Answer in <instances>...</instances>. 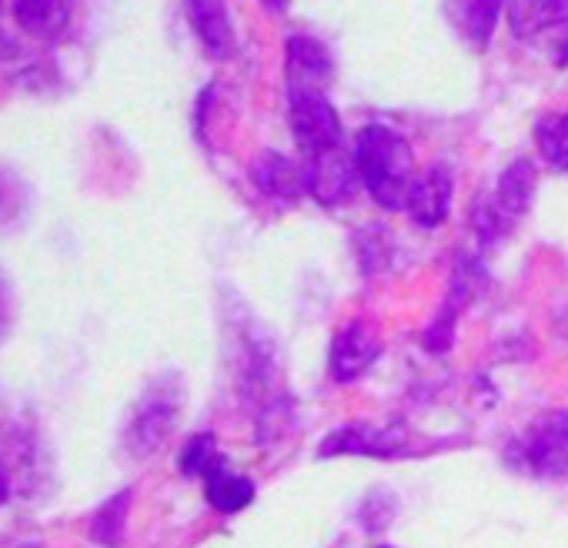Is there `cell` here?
Listing matches in <instances>:
<instances>
[{"instance_id": "cell-1", "label": "cell", "mask_w": 568, "mask_h": 548, "mask_svg": "<svg viewBox=\"0 0 568 548\" xmlns=\"http://www.w3.org/2000/svg\"><path fill=\"white\" fill-rule=\"evenodd\" d=\"M355 164L362 184L385 211H405L415 184V158L408 141L388 124H368L355 138Z\"/></svg>"}, {"instance_id": "cell-2", "label": "cell", "mask_w": 568, "mask_h": 548, "mask_svg": "<svg viewBox=\"0 0 568 548\" xmlns=\"http://www.w3.org/2000/svg\"><path fill=\"white\" fill-rule=\"evenodd\" d=\"M508 24L521 44L548 54L555 68L568 64V0H511Z\"/></svg>"}, {"instance_id": "cell-3", "label": "cell", "mask_w": 568, "mask_h": 548, "mask_svg": "<svg viewBox=\"0 0 568 548\" xmlns=\"http://www.w3.org/2000/svg\"><path fill=\"white\" fill-rule=\"evenodd\" d=\"M515 465L551 478V475H565L568 471V412H545L538 415L528 432L515 442Z\"/></svg>"}, {"instance_id": "cell-4", "label": "cell", "mask_w": 568, "mask_h": 548, "mask_svg": "<svg viewBox=\"0 0 568 548\" xmlns=\"http://www.w3.org/2000/svg\"><path fill=\"white\" fill-rule=\"evenodd\" d=\"M302 177H305V194H312L325 207H335V204H345L348 197H355V187L362 181L355 151H348L345 144L332 148L325 154L302 158Z\"/></svg>"}, {"instance_id": "cell-5", "label": "cell", "mask_w": 568, "mask_h": 548, "mask_svg": "<svg viewBox=\"0 0 568 548\" xmlns=\"http://www.w3.org/2000/svg\"><path fill=\"white\" fill-rule=\"evenodd\" d=\"M288 121H292V134L305 158L342 148V141H345L342 118L325 94H292Z\"/></svg>"}, {"instance_id": "cell-6", "label": "cell", "mask_w": 568, "mask_h": 548, "mask_svg": "<svg viewBox=\"0 0 568 548\" xmlns=\"http://www.w3.org/2000/svg\"><path fill=\"white\" fill-rule=\"evenodd\" d=\"M338 455H362V458H402V455H422L412 448L408 432L402 428H368V425H348L332 432L318 445V458H338Z\"/></svg>"}, {"instance_id": "cell-7", "label": "cell", "mask_w": 568, "mask_h": 548, "mask_svg": "<svg viewBox=\"0 0 568 548\" xmlns=\"http://www.w3.org/2000/svg\"><path fill=\"white\" fill-rule=\"evenodd\" d=\"M284 74L288 94H325L335 81V58L322 41L298 34L284 44Z\"/></svg>"}, {"instance_id": "cell-8", "label": "cell", "mask_w": 568, "mask_h": 548, "mask_svg": "<svg viewBox=\"0 0 568 548\" xmlns=\"http://www.w3.org/2000/svg\"><path fill=\"white\" fill-rule=\"evenodd\" d=\"M378 355H382L378 328L365 318H352L332 338V358H328L332 378L335 382H355L378 362Z\"/></svg>"}, {"instance_id": "cell-9", "label": "cell", "mask_w": 568, "mask_h": 548, "mask_svg": "<svg viewBox=\"0 0 568 548\" xmlns=\"http://www.w3.org/2000/svg\"><path fill=\"white\" fill-rule=\"evenodd\" d=\"M174 425H178V398H174V392L154 388L138 405V412H134V418L128 425L124 445H128V451L134 458H148L164 445V438L174 432Z\"/></svg>"}, {"instance_id": "cell-10", "label": "cell", "mask_w": 568, "mask_h": 548, "mask_svg": "<svg viewBox=\"0 0 568 548\" xmlns=\"http://www.w3.org/2000/svg\"><path fill=\"white\" fill-rule=\"evenodd\" d=\"M452 191H455V177L445 164H432L425 174L415 177L412 194H408V217L418 227H438L448 211H452Z\"/></svg>"}, {"instance_id": "cell-11", "label": "cell", "mask_w": 568, "mask_h": 548, "mask_svg": "<svg viewBox=\"0 0 568 548\" xmlns=\"http://www.w3.org/2000/svg\"><path fill=\"white\" fill-rule=\"evenodd\" d=\"M251 181L264 197L281 201V204H295L305 194L302 164H295L292 158H284L277 151H261L251 161Z\"/></svg>"}, {"instance_id": "cell-12", "label": "cell", "mask_w": 568, "mask_h": 548, "mask_svg": "<svg viewBox=\"0 0 568 548\" xmlns=\"http://www.w3.org/2000/svg\"><path fill=\"white\" fill-rule=\"evenodd\" d=\"M505 0H445V18L471 51H488Z\"/></svg>"}, {"instance_id": "cell-13", "label": "cell", "mask_w": 568, "mask_h": 548, "mask_svg": "<svg viewBox=\"0 0 568 548\" xmlns=\"http://www.w3.org/2000/svg\"><path fill=\"white\" fill-rule=\"evenodd\" d=\"M184 8L207 58L227 61L234 54V28H231V14L224 0H184Z\"/></svg>"}, {"instance_id": "cell-14", "label": "cell", "mask_w": 568, "mask_h": 548, "mask_svg": "<svg viewBox=\"0 0 568 548\" xmlns=\"http://www.w3.org/2000/svg\"><path fill=\"white\" fill-rule=\"evenodd\" d=\"M74 0H14V21L34 41H58L71 28Z\"/></svg>"}, {"instance_id": "cell-15", "label": "cell", "mask_w": 568, "mask_h": 548, "mask_svg": "<svg viewBox=\"0 0 568 548\" xmlns=\"http://www.w3.org/2000/svg\"><path fill=\"white\" fill-rule=\"evenodd\" d=\"M201 478H204V495H207L211 508H217L221 515H237L241 508H247L254 501V481L231 471L224 458H217Z\"/></svg>"}, {"instance_id": "cell-16", "label": "cell", "mask_w": 568, "mask_h": 548, "mask_svg": "<svg viewBox=\"0 0 568 548\" xmlns=\"http://www.w3.org/2000/svg\"><path fill=\"white\" fill-rule=\"evenodd\" d=\"M535 184H538L535 164H531V161H525V158L511 161V164L501 171L498 187H495V201H498V207H501L511 221H518V217H521V214H528V207H531Z\"/></svg>"}, {"instance_id": "cell-17", "label": "cell", "mask_w": 568, "mask_h": 548, "mask_svg": "<svg viewBox=\"0 0 568 548\" xmlns=\"http://www.w3.org/2000/svg\"><path fill=\"white\" fill-rule=\"evenodd\" d=\"M131 488H121L114 498H108L94 518H91V538L104 548H121L124 541V525H128V508H131Z\"/></svg>"}, {"instance_id": "cell-18", "label": "cell", "mask_w": 568, "mask_h": 548, "mask_svg": "<svg viewBox=\"0 0 568 548\" xmlns=\"http://www.w3.org/2000/svg\"><path fill=\"white\" fill-rule=\"evenodd\" d=\"M535 141H538L541 158H545L551 168L568 171V111H561V114H545V118L535 124Z\"/></svg>"}, {"instance_id": "cell-19", "label": "cell", "mask_w": 568, "mask_h": 548, "mask_svg": "<svg viewBox=\"0 0 568 548\" xmlns=\"http://www.w3.org/2000/svg\"><path fill=\"white\" fill-rule=\"evenodd\" d=\"M471 227H475L481 244H491V241H498L511 227V217L498 207L495 194H481L471 204Z\"/></svg>"}, {"instance_id": "cell-20", "label": "cell", "mask_w": 568, "mask_h": 548, "mask_svg": "<svg viewBox=\"0 0 568 548\" xmlns=\"http://www.w3.org/2000/svg\"><path fill=\"white\" fill-rule=\"evenodd\" d=\"M217 458H221V455H217V442H214V435H194V438L184 445V451H181L178 465H181V475L197 478V475H204Z\"/></svg>"}, {"instance_id": "cell-21", "label": "cell", "mask_w": 568, "mask_h": 548, "mask_svg": "<svg viewBox=\"0 0 568 548\" xmlns=\"http://www.w3.org/2000/svg\"><path fill=\"white\" fill-rule=\"evenodd\" d=\"M358 257H362V271L365 274H375L385 267V257H388V247H385V231L378 227H368L358 234Z\"/></svg>"}, {"instance_id": "cell-22", "label": "cell", "mask_w": 568, "mask_h": 548, "mask_svg": "<svg viewBox=\"0 0 568 548\" xmlns=\"http://www.w3.org/2000/svg\"><path fill=\"white\" fill-rule=\"evenodd\" d=\"M18 177L0 174V224H14L21 221V204L24 197H18Z\"/></svg>"}, {"instance_id": "cell-23", "label": "cell", "mask_w": 568, "mask_h": 548, "mask_svg": "<svg viewBox=\"0 0 568 548\" xmlns=\"http://www.w3.org/2000/svg\"><path fill=\"white\" fill-rule=\"evenodd\" d=\"M8 322H11V288L4 282V274H0V332L8 328Z\"/></svg>"}, {"instance_id": "cell-24", "label": "cell", "mask_w": 568, "mask_h": 548, "mask_svg": "<svg viewBox=\"0 0 568 548\" xmlns=\"http://www.w3.org/2000/svg\"><path fill=\"white\" fill-rule=\"evenodd\" d=\"M261 4H264L267 11L281 14V11H288V4H292V0H261Z\"/></svg>"}, {"instance_id": "cell-25", "label": "cell", "mask_w": 568, "mask_h": 548, "mask_svg": "<svg viewBox=\"0 0 568 548\" xmlns=\"http://www.w3.org/2000/svg\"><path fill=\"white\" fill-rule=\"evenodd\" d=\"M14 54H18V51H14V44H11L4 34H0V58H14Z\"/></svg>"}, {"instance_id": "cell-26", "label": "cell", "mask_w": 568, "mask_h": 548, "mask_svg": "<svg viewBox=\"0 0 568 548\" xmlns=\"http://www.w3.org/2000/svg\"><path fill=\"white\" fill-rule=\"evenodd\" d=\"M8 498V475H4V468H0V501Z\"/></svg>"}, {"instance_id": "cell-27", "label": "cell", "mask_w": 568, "mask_h": 548, "mask_svg": "<svg viewBox=\"0 0 568 548\" xmlns=\"http://www.w3.org/2000/svg\"><path fill=\"white\" fill-rule=\"evenodd\" d=\"M378 548H388V545H378Z\"/></svg>"}]
</instances>
